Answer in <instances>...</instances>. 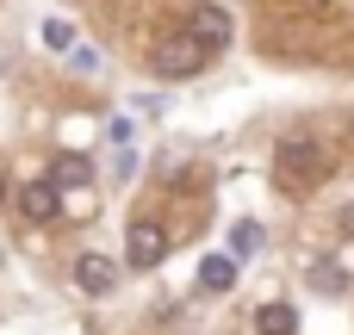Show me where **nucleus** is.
<instances>
[{
    "instance_id": "20e7f679",
    "label": "nucleus",
    "mask_w": 354,
    "mask_h": 335,
    "mask_svg": "<svg viewBox=\"0 0 354 335\" xmlns=\"http://www.w3.org/2000/svg\"><path fill=\"white\" fill-rule=\"evenodd\" d=\"M187 31H193V37L205 44V50H224V44H230V12L205 0V6H193V19H187Z\"/></svg>"
},
{
    "instance_id": "ddd939ff",
    "label": "nucleus",
    "mask_w": 354,
    "mask_h": 335,
    "mask_svg": "<svg viewBox=\"0 0 354 335\" xmlns=\"http://www.w3.org/2000/svg\"><path fill=\"white\" fill-rule=\"evenodd\" d=\"M336 230H342V236H354V205H342V218H336Z\"/></svg>"
},
{
    "instance_id": "1a4fd4ad",
    "label": "nucleus",
    "mask_w": 354,
    "mask_h": 335,
    "mask_svg": "<svg viewBox=\"0 0 354 335\" xmlns=\"http://www.w3.org/2000/svg\"><path fill=\"white\" fill-rule=\"evenodd\" d=\"M255 329L261 335H299V311L292 305H261L255 311Z\"/></svg>"
},
{
    "instance_id": "4468645a",
    "label": "nucleus",
    "mask_w": 354,
    "mask_h": 335,
    "mask_svg": "<svg viewBox=\"0 0 354 335\" xmlns=\"http://www.w3.org/2000/svg\"><path fill=\"white\" fill-rule=\"evenodd\" d=\"M0 199H6V174H0Z\"/></svg>"
},
{
    "instance_id": "f03ea898",
    "label": "nucleus",
    "mask_w": 354,
    "mask_h": 335,
    "mask_svg": "<svg viewBox=\"0 0 354 335\" xmlns=\"http://www.w3.org/2000/svg\"><path fill=\"white\" fill-rule=\"evenodd\" d=\"M212 62V50L193 37V31H174V37H162L156 50H149V68L162 75V81H187V75H199Z\"/></svg>"
},
{
    "instance_id": "39448f33",
    "label": "nucleus",
    "mask_w": 354,
    "mask_h": 335,
    "mask_svg": "<svg viewBox=\"0 0 354 335\" xmlns=\"http://www.w3.org/2000/svg\"><path fill=\"white\" fill-rule=\"evenodd\" d=\"M75 286H81L87 298H106V292L118 286V261H106V255H81V261H75Z\"/></svg>"
},
{
    "instance_id": "9d476101",
    "label": "nucleus",
    "mask_w": 354,
    "mask_h": 335,
    "mask_svg": "<svg viewBox=\"0 0 354 335\" xmlns=\"http://www.w3.org/2000/svg\"><path fill=\"white\" fill-rule=\"evenodd\" d=\"M255 249H261V224H249V218H243V224H230V255H236V261H249Z\"/></svg>"
},
{
    "instance_id": "f257e3e1",
    "label": "nucleus",
    "mask_w": 354,
    "mask_h": 335,
    "mask_svg": "<svg viewBox=\"0 0 354 335\" xmlns=\"http://www.w3.org/2000/svg\"><path fill=\"white\" fill-rule=\"evenodd\" d=\"M324 174H330V155H324L317 137H280V143H274V180H280L286 193L324 186Z\"/></svg>"
},
{
    "instance_id": "9b49d317",
    "label": "nucleus",
    "mask_w": 354,
    "mask_h": 335,
    "mask_svg": "<svg viewBox=\"0 0 354 335\" xmlns=\"http://www.w3.org/2000/svg\"><path fill=\"white\" fill-rule=\"evenodd\" d=\"M44 50L68 56V50H75V25H68V19H44Z\"/></svg>"
},
{
    "instance_id": "7ed1b4c3",
    "label": "nucleus",
    "mask_w": 354,
    "mask_h": 335,
    "mask_svg": "<svg viewBox=\"0 0 354 335\" xmlns=\"http://www.w3.org/2000/svg\"><path fill=\"white\" fill-rule=\"evenodd\" d=\"M168 249H174V236H168L156 218H143V224H131V236H124V267L149 274V267H162V261H168Z\"/></svg>"
},
{
    "instance_id": "423d86ee",
    "label": "nucleus",
    "mask_w": 354,
    "mask_h": 335,
    "mask_svg": "<svg viewBox=\"0 0 354 335\" xmlns=\"http://www.w3.org/2000/svg\"><path fill=\"white\" fill-rule=\"evenodd\" d=\"M19 211H25V224H50L62 211V193L50 180H31V186H19Z\"/></svg>"
},
{
    "instance_id": "f8f14e48",
    "label": "nucleus",
    "mask_w": 354,
    "mask_h": 335,
    "mask_svg": "<svg viewBox=\"0 0 354 335\" xmlns=\"http://www.w3.org/2000/svg\"><path fill=\"white\" fill-rule=\"evenodd\" d=\"M311 286H317V292H324V298H336V292H342V286H348V274H342V267H336V261H317V274H311Z\"/></svg>"
},
{
    "instance_id": "0eeeda50",
    "label": "nucleus",
    "mask_w": 354,
    "mask_h": 335,
    "mask_svg": "<svg viewBox=\"0 0 354 335\" xmlns=\"http://www.w3.org/2000/svg\"><path fill=\"white\" fill-rule=\"evenodd\" d=\"M44 180H50L56 193H68V186H87V180H93V168H87V155H56Z\"/></svg>"
},
{
    "instance_id": "6e6552de",
    "label": "nucleus",
    "mask_w": 354,
    "mask_h": 335,
    "mask_svg": "<svg viewBox=\"0 0 354 335\" xmlns=\"http://www.w3.org/2000/svg\"><path fill=\"white\" fill-rule=\"evenodd\" d=\"M199 286L205 292H230L236 286V255H205L199 261Z\"/></svg>"
}]
</instances>
